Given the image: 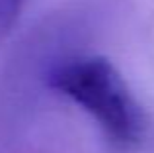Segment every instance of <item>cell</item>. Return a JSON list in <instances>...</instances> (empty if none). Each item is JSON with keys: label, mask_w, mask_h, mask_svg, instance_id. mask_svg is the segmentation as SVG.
<instances>
[{"label": "cell", "mask_w": 154, "mask_h": 153, "mask_svg": "<svg viewBox=\"0 0 154 153\" xmlns=\"http://www.w3.org/2000/svg\"><path fill=\"white\" fill-rule=\"evenodd\" d=\"M47 86L82 108L119 147H135L146 134V114L127 80L100 55H72L53 63Z\"/></svg>", "instance_id": "6da1fadb"}, {"label": "cell", "mask_w": 154, "mask_h": 153, "mask_svg": "<svg viewBox=\"0 0 154 153\" xmlns=\"http://www.w3.org/2000/svg\"><path fill=\"white\" fill-rule=\"evenodd\" d=\"M26 0H0V41L12 31Z\"/></svg>", "instance_id": "7a4b0ae2"}]
</instances>
